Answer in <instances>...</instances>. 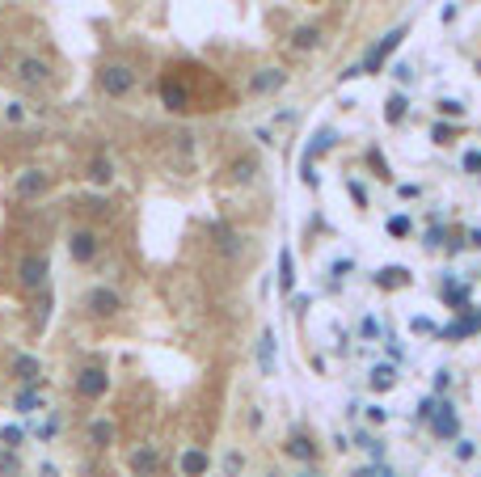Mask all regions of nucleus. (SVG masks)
<instances>
[{
  "instance_id": "obj_1",
  "label": "nucleus",
  "mask_w": 481,
  "mask_h": 477,
  "mask_svg": "<svg viewBox=\"0 0 481 477\" xmlns=\"http://www.w3.org/2000/svg\"><path fill=\"white\" fill-rule=\"evenodd\" d=\"M17 283H21L25 292H42V287L51 283V258H46V254H21V262H17Z\"/></svg>"
},
{
  "instance_id": "obj_27",
  "label": "nucleus",
  "mask_w": 481,
  "mask_h": 477,
  "mask_svg": "<svg viewBox=\"0 0 481 477\" xmlns=\"http://www.w3.org/2000/svg\"><path fill=\"white\" fill-rule=\"evenodd\" d=\"M17 469H21L17 452L13 448H0V477H17Z\"/></svg>"
},
{
  "instance_id": "obj_31",
  "label": "nucleus",
  "mask_w": 481,
  "mask_h": 477,
  "mask_svg": "<svg viewBox=\"0 0 481 477\" xmlns=\"http://www.w3.org/2000/svg\"><path fill=\"white\" fill-rule=\"evenodd\" d=\"M55 431H59V419H46V423H38V427H34V435H38V440H51Z\"/></svg>"
},
{
  "instance_id": "obj_20",
  "label": "nucleus",
  "mask_w": 481,
  "mask_h": 477,
  "mask_svg": "<svg viewBox=\"0 0 481 477\" xmlns=\"http://www.w3.org/2000/svg\"><path fill=\"white\" fill-rule=\"evenodd\" d=\"M38 393H42V385L21 389V393L13 397V410H17V414H34V410H38Z\"/></svg>"
},
{
  "instance_id": "obj_33",
  "label": "nucleus",
  "mask_w": 481,
  "mask_h": 477,
  "mask_svg": "<svg viewBox=\"0 0 481 477\" xmlns=\"http://www.w3.org/2000/svg\"><path fill=\"white\" fill-rule=\"evenodd\" d=\"M4 118H8V123H21V118H25V106H21V101L4 106Z\"/></svg>"
},
{
  "instance_id": "obj_34",
  "label": "nucleus",
  "mask_w": 481,
  "mask_h": 477,
  "mask_svg": "<svg viewBox=\"0 0 481 477\" xmlns=\"http://www.w3.org/2000/svg\"><path fill=\"white\" fill-rule=\"evenodd\" d=\"M473 452H477V448H473L469 440H461V444H456V461H473Z\"/></svg>"
},
{
  "instance_id": "obj_29",
  "label": "nucleus",
  "mask_w": 481,
  "mask_h": 477,
  "mask_svg": "<svg viewBox=\"0 0 481 477\" xmlns=\"http://www.w3.org/2000/svg\"><path fill=\"white\" fill-rule=\"evenodd\" d=\"M389 237H410V216H389Z\"/></svg>"
},
{
  "instance_id": "obj_35",
  "label": "nucleus",
  "mask_w": 481,
  "mask_h": 477,
  "mask_svg": "<svg viewBox=\"0 0 481 477\" xmlns=\"http://www.w3.org/2000/svg\"><path fill=\"white\" fill-rule=\"evenodd\" d=\"M435 144H452V127H448V123L435 127Z\"/></svg>"
},
{
  "instance_id": "obj_7",
  "label": "nucleus",
  "mask_w": 481,
  "mask_h": 477,
  "mask_svg": "<svg viewBox=\"0 0 481 477\" xmlns=\"http://www.w3.org/2000/svg\"><path fill=\"white\" fill-rule=\"evenodd\" d=\"M85 309H89V317H101V321H106V317H114V313L123 309V296L101 283V287H93V292L85 296Z\"/></svg>"
},
{
  "instance_id": "obj_32",
  "label": "nucleus",
  "mask_w": 481,
  "mask_h": 477,
  "mask_svg": "<svg viewBox=\"0 0 481 477\" xmlns=\"http://www.w3.org/2000/svg\"><path fill=\"white\" fill-rule=\"evenodd\" d=\"M346 190H351V199H355V203H359V207H368V190H363V186H359V182H355V178H351V182H346Z\"/></svg>"
},
{
  "instance_id": "obj_8",
  "label": "nucleus",
  "mask_w": 481,
  "mask_h": 477,
  "mask_svg": "<svg viewBox=\"0 0 481 477\" xmlns=\"http://www.w3.org/2000/svg\"><path fill=\"white\" fill-rule=\"evenodd\" d=\"M46 186H51L46 169H21V173L13 178V194H17V199H38V194H46Z\"/></svg>"
},
{
  "instance_id": "obj_2",
  "label": "nucleus",
  "mask_w": 481,
  "mask_h": 477,
  "mask_svg": "<svg viewBox=\"0 0 481 477\" xmlns=\"http://www.w3.org/2000/svg\"><path fill=\"white\" fill-rule=\"evenodd\" d=\"M97 89H101L106 97H127V93L135 89V68H131V63H106V68L97 72Z\"/></svg>"
},
{
  "instance_id": "obj_19",
  "label": "nucleus",
  "mask_w": 481,
  "mask_h": 477,
  "mask_svg": "<svg viewBox=\"0 0 481 477\" xmlns=\"http://www.w3.org/2000/svg\"><path fill=\"white\" fill-rule=\"evenodd\" d=\"M258 364H262V372H275V334L270 330H262V338H258Z\"/></svg>"
},
{
  "instance_id": "obj_12",
  "label": "nucleus",
  "mask_w": 481,
  "mask_h": 477,
  "mask_svg": "<svg viewBox=\"0 0 481 477\" xmlns=\"http://www.w3.org/2000/svg\"><path fill=\"white\" fill-rule=\"evenodd\" d=\"M177 469H182V477H207V469H211V457H207L203 448H186V452L177 457Z\"/></svg>"
},
{
  "instance_id": "obj_36",
  "label": "nucleus",
  "mask_w": 481,
  "mask_h": 477,
  "mask_svg": "<svg viewBox=\"0 0 481 477\" xmlns=\"http://www.w3.org/2000/svg\"><path fill=\"white\" fill-rule=\"evenodd\" d=\"M224 469H228V473H241V452H232V457L224 461Z\"/></svg>"
},
{
  "instance_id": "obj_15",
  "label": "nucleus",
  "mask_w": 481,
  "mask_h": 477,
  "mask_svg": "<svg viewBox=\"0 0 481 477\" xmlns=\"http://www.w3.org/2000/svg\"><path fill=\"white\" fill-rule=\"evenodd\" d=\"M89 444L93 448H110L114 444V419H93L89 423Z\"/></svg>"
},
{
  "instance_id": "obj_42",
  "label": "nucleus",
  "mask_w": 481,
  "mask_h": 477,
  "mask_svg": "<svg viewBox=\"0 0 481 477\" xmlns=\"http://www.w3.org/2000/svg\"><path fill=\"white\" fill-rule=\"evenodd\" d=\"M300 477H313V473H300Z\"/></svg>"
},
{
  "instance_id": "obj_13",
  "label": "nucleus",
  "mask_w": 481,
  "mask_h": 477,
  "mask_svg": "<svg viewBox=\"0 0 481 477\" xmlns=\"http://www.w3.org/2000/svg\"><path fill=\"white\" fill-rule=\"evenodd\" d=\"M89 182H93V186H110V182H114V161H110L106 152H97V156L89 161Z\"/></svg>"
},
{
  "instance_id": "obj_37",
  "label": "nucleus",
  "mask_w": 481,
  "mask_h": 477,
  "mask_svg": "<svg viewBox=\"0 0 481 477\" xmlns=\"http://www.w3.org/2000/svg\"><path fill=\"white\" fill-rule=\"evenodd\" d=\"M38 477H59V469H55L51 461H42V465H38Z\"/></svg>"
},
{
  "instance_id": "obj_9",
  "label": "nucleus",
  "mask_w": 481,
  "mask_h": 477,
  "mask_svg": "<svg viewBox=\"0 0 481 477\" xmlns=\"http://www.w3.org/2000/svg\"><path fill=\"white\" fill-rule=\"evenodd\" d=\"M283 85H287V72H283V68H262V72H254V76H249V93H258V97L279 93Z\"/></svg>"
},
{
  "instance_id": "obj_25",
  "label": "nucleus",
  "mask_w": 481,
  "mask_h": 477,
  "mask_svg": "<svg viewBox=\"0 0 481 477\" xmlns=\"http://www.w3.org/2000/svg\"><path fill=\"white\" fill-rule=\"evenodd\" d=\"M287 457H296V461H313V457H317V448H313L304 435H292V440H287Z\"/></svg>"
},
{
  "instance_id": "obj_6",
  "label": "nucleus",
  "mask_w": 481,
  "mask_h": 477,
  "mask_svg": "<svg viewBox=\"0 0 481 477\" xmlns=\"http://www.w3.org/2000/svg\"><path fill=\"white\" fill-rule=\"evenodd\" d=\"M97 249H101V241H97L93 228H72V237H68V254H72V262L89 266V262L97 258Z\"/></svg>"
},
{
  "instance_id": "obj_22",
  "label": "nucleus",
  "mask_w": 481,
  "mask_h": 477,
  "mask_svg": "<svg viewBox=\"0 0 481 477\" xmlns=\"http://www.w3.org/2000/svg\"><path fill=\"white\" fill-rule=\"evenodd\" d=\"M215 241H220V249H224L228 258H237V254H241V237H237L228 224H215Z\"/></svg>"
},
{
  "instance_id": "obj_5",
  "label": "nucleus",
  "mask_w": 481,
  "mask_h": 477,
  "mask_svg": "<svg viewBox=\"0 0 481 477\" xmlns=\"http://www.w3.org/2000/svg\"><path fill=\"white\" fill-rule=\"evenodd\" d=\"M406 34H410L406 25H397V30H389V34H385V38H380V42H376V47H372V51L363 55V63H359V72H376V68H380V63H385V59H389V55H393V51L401 47V38H406Z\"/></svg>"
},
{
  "instance_id": "obj_4",
  "label": "nucleus",
  "mask_w": 481,
  "mask_h": 477,
  "mask_svg": "<svg viewBox=\"0 0 481 477\" xmlns=\"http://www.w3.org/2000/svg\"><path fill=\"white\" fill-rule=\"evenodd\" d=\"M106 389H110V372H106V368L89 364V368L76 372V397H85V402H101Z\"/></svg>"
},
{
  "instance_id": "obj_18",
  "label": "nucleus",
  "mask_w": 481,
  "mask_h": 477,
  "mask_svg": "<svg viewBox=\"0 0 481 477\" xmlns=\"http://www.w3.org/2000/svg\"><path fill=\"white\" fill-rule=\"evenodd\" d=\"M279 287H283V296L296 287V266H292V249H279Z\"/></svg>"
},
{
  "instance_id": "obj_16",
  "label": "nucleus",
  "mask_w": 481,
  "mask_h": 477,
  "mask_svg": "<svg viewBox=\"0 0 481 477\" xmlns=\"http://www.w3.org/2000/svg\"><path fill=\"white\" fill-rule=\"evenodd\" d=\"M431 431H435L439 440H452V435H456V414H452L448 406H439V410L431 414Z\"/></svg>"
},
{
  "instance_id": "obj_30",
  "label": "nucleus",
  "mask_w": 481,
  "mask_h": 477,
  "mask_svg": "<svg viewBox=\"0 0 481 477\" xmlns=\"http://www.w3.org/2000/svg\"><path fill=\"white\" fill-rule=\"evenodd\" d=\"M439 110H444L448 118H461V114H465V101H456V97H444V101H439Z\"/></svg>"
},
{
  "instance_id": "obj_38",
  "label": "nucleus",
  "mask_w": 481,
  "mask_h": 477,
  "mask_svg": "<svg viewBox=\"0 0 481 477\" xmlns=\"http://www.w3.org/2000/svg\"><path fill=\"white\" fill-rule=\"evenodd\" d=\"M414 330H418V334H427V330H431V334H435V326H431V321H427V317H414Z\"/></svg>"
},
{
  "instance_id": "obj_21",
  "label": "nucleus",
  "mask_w": 481,
  "mask_h": 477,
  "mask_svg": "<svg viewBox=\"0 0 481 477\" xmlns=\"http://www.w3.org/2000/svg\"><path fill=\"white\" fill-rule=\"evenodd\" d=\"M317 42H321V30H317V25H300V30L292 34V47H296V51H313Z\"/></svg>"
},
{
  "instance_id": "obj_17",
  "label": "nucleus",
  "mask_w": 481,
  "mask_h": 477,
  "mask_svg": "<svg viewBox=\"0 0 481 477\" xmlns=\"http://www.w3.org/2000/svg\"><path fill=\"white\" fill-rule=\"evenodd\" d=\"M228 173H232V182H237V186H245V182H254V173H258V161H254V156H237Z\"/></svg>"
},
{
  "instance_id": "obj_28",
  "label": "nucleus",
  "mask_w": 481,
  "mask_h": 477,
  "mask_svg": "<svg viewBox=\"0 0 481 477\" xmlns=\"http://www.w3.org/2000/svg\"><path fill=\"white\" fill-rule=\"evenodd\" d=\"M393 385H397V372H393V368H376V372H372V389L385 393V389H393Z\"/></svg>"
},
{
  "instance_id": "obj_40",
  "label": "nucleus",
  "mask_w": 481,
  "mask_h": 477,
  "mask_svg": "<svg viewBox=\"0 0 481 477\" xmlns=\"http://www.w3.org/2000/svg\"><path fill=\"white\" fill-rule=\"evenodd\" d=\"M465 169H481V152H469V156H465Z\"/></svg>"
},
{
  "instance_id": "obj_39",
  "label": "nucleus",
  "mask_w": 481,
  "mask_h": 477,
  "mask_svg": "<svg viewBox=\"0 0 481 477\" xmlns=\"http://www.w3.org/2000/svg\"><path fill=\"white\" fill-rule=\"evenodd\" d=\"M368 419L372 423H385V406H368Z\"/></svg>"
},
{
  "instance_id": "obj_24",
  "label": "nucleus",
  "mask_w": 481,
  "mask_h": 477,
  "mask_svg": "<svg viewBox=\"0 0 481 477\" xmlns=\"http://www.w3.org/2000/svg\"><path fill=\"white\" fill-rule=\"evenodd\" d=\"M376 283H380V287H401V283H410V271H406V266H385V271L376 275Z\"/></svg>"
},
{
  "instance_id": "obj_41",
  "label": "nucleus",
  "mask_w": 481,
  "mask_h": 477,
  "mask_svg": "<svg viewBox=\"0 0 481 477\" xmlns=\"http://www.w3.org/2000/svg\"><path fill=\"white\" fill-rule=\"evenodd\" d=\"M469 245H477V249H481V228H477V233H469Z\"/></svg>"
},
{
  "instance_id": "obj_11",
  "label": "nucleus",
  "mask_w": 481,
  "mask_h": 477,
  "mask_svg": "<svg viewBox=\"0 0 481 477\" xmlns=\"http://www.w3.org/2000/svg\"><path fill=\"white\" fill-rule=\"evenodd\" d=\"M13 376H17V385H21V389L42 385V364H38L34 355H13Z\"/></svg>"
},
{
  "instance_id": "obj_10",
  "label": "nucleus",
  "mask_w": 481,
  "mask_h": 477,
  "mask_svg": "<svg viewBox=\"0 0 481 477\" xmlns=\"http://www.w3.org/2000/svg\"><path fill=\"white\" fill-rule=\"evenodd\" d=\"M156 469H161V448L156 444H144V448L131 452V473L135 477H152Z\"/></svg>"
},
{
  "instance_id": "obj_26",
  "label": "nucleus",
  "mask_w": 481,
  "mask_h": 477,
  "mask_svg": "<svg viewBox=\"0 0 481 477\" xmlns=\"http://www.w3.org/2000/svg\"><path fill=\"white\" fill-rule=\"evenodd\" d=\"M0 444H4V448H13V452H17V448H21V444H25V431H21V427H13V423H8V427H0Z\"/></svg>"
},
{
  "instance_id": "obj_3",
  "label": "nucleus",
  "mask_w": 481,
  "mask_h": 477,
  "mask_svg": "<svg viewBox=\"0 0 481 477\" xmlns=\"http://www.w3.org/2000/svg\"><path fill=\"white\" fill-rule=\"evenodd\" d=\"M13 76H17L21 89H42V85L51 80V63L38 59V55H21V59L13 63Z\"/></svg>"
},
{
  "instance_id": "obj_23",
  "label": "nucleus",
  "mask_w": 481,
  "mask_h": 477,
  "mask_svg": "<svg viewBox=\"0 0 481 477\" xmlns=\"http://www.w3.org/2000/svg\"><path fill=\"white\" fill-rule=\"evenodd\" d=\"M406 114H410V101H406V93H393V97L385 101V118H389V123H401Z\"/></svg>"
},
{
  "instance_id": "obj_14",
  "label": "nucleus",
  "mask_w": 481,
  "mask_h": 477,
  "mask_svg": "<svg viewBox=\"0 0 481 477\" xmlns=\"http://www.w3.org/2000/svg\"><path fill=\"white\" fill-rule=\"evenodd\" d=\"M161 101H165V110H186L190 93H186L177 80H161Z\"/></svg>"
}]
</instances>
